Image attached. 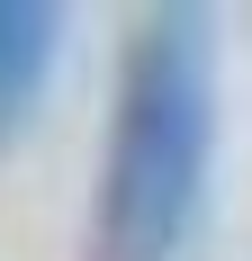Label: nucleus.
<instances>
[{"label": "nucleus", "instance_id": "f257e3e1", "mask_svg": "<svg viewBox=\"0 0 252 261\" xmlns=\"http://www.w3.org/2000/svg\"><path fill=\"white\" fill-rule=\"evenodd\" d=\"M216 180V18L171 0L117 45L108 144L81 261H189Z\"/></svg>", "mask_w": 252, "mask_h": 261}, {"label": "nucleus", "instance_id": "f03ea898", "mask_svg": "<svg viewBox=\"0 0 252 261\" xmlns=\"http://www.w3.org/2000/svg\"><path fill=\"white\" fill-rule=\"evenodd\" d=\"M54 54H63V9L45 0H0V144L36 117L54 81Z\"/></svg>", "mask_w": 252, "mask_h": 261}]
</instances>
